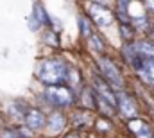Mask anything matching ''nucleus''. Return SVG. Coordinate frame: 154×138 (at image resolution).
Instances as JSON below:
<instances>
[{
    "mask_svg": "<svg viewBox=\"0 0 154 138\" xmlns=\"http://www.w3.org/2000/svg\"><path fill=\"white\" fill-rule=\"evenodd\" d=\"M66 75V63L59 59H45L38 67V79L45 84L63 83Z\"/></svg>",
    "mask_w": 154,
    "mask_h": 138,
    "instance_id": "nucleus-1",
    "label": "nucleus"
},
{
    "mask_svg": "<svg viewBox=\"0 0 154 138\" xmlns=\"http://www.w3.org/2000/svg\"><path fill=\"white\" fill-rule=\"evenodd\" d=\"M45 97L48 102H52L57 108H68L74 104V92L70 86L63 84V83H57V84H47V90H45Z\"/></svg>",
    "mask_w": 154,
    "mask_h": 138,
    "instance_id": "nucleus-2",
    "label": "nucleus"
},
{
    "mask_svg": "<svg viewBox=\"0 0 154 138\" xmlns=\"http://www.w3.org/2000/svg\"><path fill=\"white\" fill-rule=\"evenodd\" d=\"M90 14H91V20L99 27H108L113 22V13L102 4H91L90 5Z\"/></svg>",
    "mask_w": 154,
    "mask_h": 138,
    "instance_id": "nucleus-3",
    "label": "nucleus"
},
{
    "mask_svg": "<svg viewBox=\"0 0 154 138\" xmlns=\"http://www.w3.org/2000/svg\"><path fill=\"white\" fill-rule=\"evenodd\" d=\"M99 68H100V72H102V75H104L106 81H109V83L115 84V86H122V75H120V70L113 65L111 59L102 58V59L99 61Z\"/></svg>",
    "mask_w": 154,
    "mask_h": 138,
    "instance_id": "nucleus-4",
    "label": "nucleus"
},
{
    "mask_svg": "<svg viewBox=\"0 0 154 138\" xmlns=\"http://www.w3.org/2000/svg\"><path fill=\"white\" fill-rule=\"evenodd\" d=\"M23 120H25V124H27V127H29L31 131L41 129V127L45 126V122H47L43 111L38 109V108H29V109L25 111V115H23Z\"/></svg>",
    "mask_w": 154,
    "mask_h": 138,
    "instance_id": "nucleus-5",
    "label": "nucleus"
},
{
    "mask_svg": "<svg viewBox=\"0 0 154 138\" xmlns=\"http://www.w3.org/2000/svg\"><path fill=\"white\" fill-rule=\"evenodd\" d=\"M116 106H118V109L124 117H134L136 115V102L127 93H120L116 97Z\"/></svg>",
    "mask_w": 154,
    "mask_h": 138,
    "instance_id": "nucleus-6",
    "label": "nucleus"
},
{
    "mask_svg": "<svg viewBox=\"0 0 154 138\" xmlns=\"http://www.w3.org/2000/svg\"><path fill=\"white\" fill-rule=\"evenodd\" d=\"M129 129L134 133L136 138H152V129L147 122L140 120V118H131L129 120Z\"/></svg>",
    "mask_w": 154,
    "mask_h": 138,
    "instance_id": "nucleus-7",
    "label": "nucleus"
},
{
    "mask_svg": "<svg viewBox=\"0 0 154 138\" xmlns=\"http://www.w3.org/2000/svg\"><path fill=\"white\" fill-rule=\"evenodd\" d=\"M93 84H95V92L100 95V99H102V101H106L111 108H115V106H116V97L113 95V92L109 90V86H108L100 77H97V79L93 81Z\"/></svg>",
    "mask_w": 154,
    "mask_h": 138,
    "instance_id": "nucleus-8",
    "label": "nucleus"
},
{
    "mask_svg": "<svg viewBox=\"0 0 154 138\" xmlns=\"http://www.w3.org/2000/svg\"><path fill=\"white\" fill-rule=\"evenodd\" d=\"M45 124L48 126V131H50L52 135H56V133L63 131V127L66 126V117H65L61 111H54V113L48 117V122H45Z\"/></svg>",
    "mask_w": 154,
    "mask_h": 138,
    "instance_id": "nucleus-9",
    "label": "nucleus"
},
{
    "mask_svg": "<svg viewBox=\"0 0 154 138\" xmlns=\"http://www.w3.org/2000/svg\"><path fill=\"white\" fill-rule=\"evenodd\" d=\"M143 58V56H142ZM136 72L151 84L154 86V59H149V58H143L142 59V65H140V68H136Z\"/></svg>",
    "mask_w": 154,
    "mask_h": 138,
    "instance_id": "nucleus-10",
    "label": "nucleus"
},
{
    "mask_svg": "<svg viewBox=\"0 0 154 138\" xmlns=\"http://www.w3.org/2000/svg\"><path fill=\"white\" fill-rule=\"evenodd\" d=\"M32 22H34V24H31V29H32V27L38 29L39 25L48 24V14L45 13V9H43L41 4H34V7H32Z\"/></svg>",
    "mask_w": 154,
    "mask_h": 138,
    "instance_id": "nucleus-11",
    "label": "nucleus"
},
{
    "mask_svg": "<svg viewBox=\"0 0 154 138\" xmlns=\"http://www.w3.org/2000/svg\"><path fill=\"white\" fill-rule=\"evenodd\" d=\"M127 9H129V0H118L116 14H118V20H122V24H131L127 16Z\"/></svg>",
    "mask_w": 154,
    "mask_h": 138,
    "instance_id": "nucleus-12",
    "label": "nucleus"
},
{
    "mask_svg": "<svg viewBox=\"0 0 154 138\" xmlns=\"http://www.w3.org/2000/svg\"><path fill=\"white\" fill-rule=\"evenodd\" d=\"M138 52L143 56V58H149V59H154V45L151 41H147V39H143V41H140L138 43Z\"/></svg>",
    "mask_w": 154,
    "mask_h": 138,
    "instance_id": "nucleus-13",
    "label": "nucleus"
},
{
    "mask_svg": "<svg viewBox=\"0 0 154 138\" xmlns=\"http://www.w3.org/2000/svg\"><path fill=\"white\" fill-rule=\"evenodd\" d=\"M81 102L84 104L86 108H91V109H95L97 108V104H95V92L93 90H82V93H81Z\"/></svg>",
    "mask_w": 154,
    "mask_h": 138,
    "instance_id": "nucleus-14",
    "label": "nucleus"
},
{
    "mask_svg": "<svg viewBox=\"0 0 154 138\" xmlns=\"http://www.w3.org/2000/svg\"><path fill=\"white\" fill-rule=\"evenodd\" d=\"M65 81H66L70 86H74V88H75L77 84L81 83V74H79V70L72 68V67H66V75H65Z\"/></svg>",
    "mask_w": 154,
    "mask_h": 138,
    "instance_id": "nucleus-15",
    "label": "nucleus"
},
{
    "mask_svg": "<svg viewBox=\"0 0 154 138\" xmlns=\"http://www.w3.org/2000/svg\"><path fill=\"white\" fill-rule=\"evenodd\" d=\"M88 45H90L91 50H95V52H99V54L104 52V43H102V39H100L97 34L88 36Z\"/></svg>",
    "mask_w": 154,
    "mask_h": 138,
    "instance_id": "nucleus-16",
    "label": "nucleus"
},
{
    "mask_svg": "<svg viewBox=\"0 0 154 138\" xmlns=\"http://www.w3.org/2000/svg\"><path fill=\"white\" fill-rule=\"evenodd\" d=\"M120 36L125 39V41H131L134 38V29L131 24H120Z\"/></svg>",
    "mask_w": 154,
    "mask_h": 138,
    "instance_id": "nucleus-17",
    "label": "nucleus"
},
{
    "mask_svg": "<svg viewBox=\"0 0 154 138\" xmlns=\"http://www.w3.org/2000/svg\"><path fill=\"white\" fill-rule=\"evenodd\" d=\"M79 25H81V34L82 36H91L93 34V31H91V22L86 18V16H81L79 18Z\"/></svg>",
    "mask_w": 154,
    "mask_h": 138,
    "instance_id": "nucleus-18",
    "label": "nucleus"
},
{
    "mask_svg": "<svg viewBox=\"0 0 154 138\" xmlns=\"http://www.w3.org/2000/svg\"><path fill=\"white\" fill-rule=\"evenodd\" d=\"M25 111H27V109H23V106H20V104H13V106H11V113H13L16 118H23Z\"/></svg>",
    "mask_w": 154,
    "mask_h": 138,
    "instance_id": "nucleus-19",
    "label": "nucleus"
},
{
    "mask_svg": "<svg viewBox=\"0 0 154 138\" xmlns=\"http://www.w3.org/2000/svg\"><path fill=\"white\" fill-rule=\"evenodd\" d=\"M2 138H20V133L18 131H13V129H5Z\"/></svg>",
    "mask_w": 154,
    "mask_h": 138,
    "instance_id": "nucleus-20",
    "label": "nucleus"
},
{
    "mask_svg": "<svg viewBox=\"0 0 154 138\" xmlns=\"http://www.w3.org/2000/svg\"><path fill=\"white\" fill-rule=\"evenodd\" d=\"M147 2H149V4H147V5H149V9H152V11H154V0H147Z\"/></svg>",
    "mask_w": 154,
    "mask_h": 138,
    "instance_id": "nucleus-21",
    "label": "nucleus"
},
{
    "mask_svg": "<svg viewBox=\"0 0 154 138\" xmlns=\"http://www.w3.org/2000/svg\"><path fill=\"white\" fill-rule=\"evenodd\" d=\"M65 138H81V136H79V135H66Z\"/></svg>",
    "mask_w": 154,
    "mask_h": 138,
    "instance_id": "nucleus-22",
    "label": "nucleus"
},
{
    "mask_svg": "<svg viewBox=\"0 0 154 138\" xmlns=\"http://www.w3.org/2000/svg\"><path fill=\"white\" fill-rule=\"evenodd\" d=\"M93 2H99V4H102V5H104V4H106L108 0H93Z\"/></svg>",
    "mask_w": 154,
    "mask_h": 138,
    "instance_id": "nucleus-23",
    "label": "nucleus"
},
{
    "mask_svg": "<svg viewBox=\"0 0 154 138\" xmlns=\"http://www.w3.org/2000/svg\"><path fill=\"white\" fill-rule=\"evenodd\" d=\"M0 126H2V122H0Z\"/></svg>",
    "mask_w": 154,
    "mask_h": 138,
    "instance_id": "nucleus-24",
    "label": "nucleus"
}]
</instances>
